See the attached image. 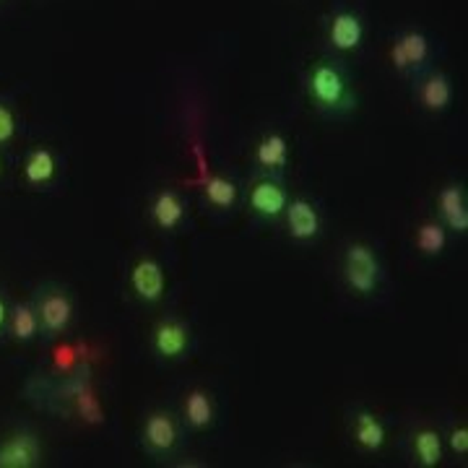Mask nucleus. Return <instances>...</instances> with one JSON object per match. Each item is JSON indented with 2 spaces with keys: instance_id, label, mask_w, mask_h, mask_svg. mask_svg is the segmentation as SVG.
I'll use <instances>...</instances> for the list:
<instances>
[{
  "instance_id": "nucleus-20",
  "label": "nucleus",
  "mask_w": 468,
  "mask_h": 468,
  "mask_svg": "<svg viewBox=\"0 0 468 468\" xmlns=\"http://www.w3.org/2000/svg\"><path fill=\"white\" fill-rule=\"evenodd\" d=\"M201 193L203 201L208 203L214 211H232L242 198V187L237 185V180L227 177V175H214V172L203 175Z\"/></svg>"
},
{
  "instance_id": "nucleus-24",
  "label": "nucleus",
  "mask_w": 468,
  "mask_h": 468,
  "mask_svg": "<svg viewBox=\"0 0 468 468\" xmlns=\"http://www.w3.org/2000/svg\"><path fill=\"white\" fill-rule=\"evenodd\" d=\"M16 115H14V110L5 104V101H0V146L3 144H8L14 135H16Z\"/></svg>"
},
{
  "instance_id": "nucleus-8",
  "label": "nucleus",
  "mask_w": 468,
  "mask_h": 468,
  "mask_svg": "<svg viewBox=\"0 0 468 468\" xmlns=\"http://www.w3.org/2000/svg\"><path fill=\"white\" fill-rule=\"evenodd\" d=\"M367 21L354 8H335L325 18V42L335 55H354L365 48Z\"/></svg>"
},
{
  "instance_id": "nucleus-4",
  "label": "nucleus",
  "mask_w": 468,
  "mask_h": 468,
  "mask_svg": "<svg viewBox=\"0 0 468 468\" xmlns=\"http://www.w3.org/2000/svg\"><path fill=\"white\" fill-rule=\"evenodd\" d=\"M183 421L169 409H151L141 424V445L154 461H169L180 448Z\"/></svg>"
},
{
  "instance_id": "nucleus-17",
  "label": "nucleus",
  "mask_w": 468,
  "mask_h": 468,
  "mask_svg": "<svg viewBox=\"0 0 468 468\" xmlns=\"http://www.w3.org/2000/svg\"><path fill=\"white\" fill-rule=\"evenodd\" d=\"M406 445L411 463L419 468H437L445 458V440L435 424H417L406 437Z\"/></svg>"
},
{
  "instance_id": "nucleus-10",
  "label": "nucleus",
  "mask_w": 468,
  "mask_h": 468,
  "mask_svg": "<svg viewBox=\"0 0 468 468\" xmlns=\"http://www.w3.org/2000/svg\"><path fill=\"white\" fill-rule=\"evenodd\" d=\"M452 100H455V86H452V79L445 70L427 68L424 73H419L414 79V101L421 112L442 115L451 110Z\"/></svg>"
},
{
  "instance_id": "nucleus-9",
  "label": "nucleus",
  "mask_w": 468,
  "mask_h": 468,
  "mask_svg": "<svg viewBox=\"0 0 468 468\" xmlns=\"http://www.w3.org/2000/svg\"><path fill=\"white\" fill-rule=\"evenodd\" d=\"M282 221H284L286 237L297 245H310L323 234V211L307 196H292Z\"/></svg>"
},
{
  "instance_id": "nucleus-22",
  "label": "nucleus",
  "mask_w": 468,
  "mask_h": 468,
  "mask_svg": "<svg viewBox=\"0 0 468 468\" xmlns=\"http://www.w3.org/2000/svg\"><path fill=\"white\" fill-rule=\"evenodd\" d=\"M58 175V156L48 146L34 149L24 162V177L29 185H48Z\"/></svg>"
},
{
  "instance_id": "nucleus-23",
  "label": "nucleus",
  "mask_w": 468,
  "mask_h": 468,
  "mask_svg": "<svg viewBox=\"0 0 468 468\" xmlns=\"http://www.w3.org/2000/svg\"><path fill=\"white\" fill-rule=\"evenodd\" d=\"M445 440V451H451L455 458H466L468 455V424L466 421H455L451 430L442 435Z\"/></svg>"
},
{
  "instance_id": "nucleus-6",
  "label": "nucleus",
  "mask_w": 468,
  "mask_h": 468,
  "mask_svg": "<svg viewBox=\"0 0 468 468\" xmlns=\"http://www.w3.org/2000/svg\"><path fill=\"white\" fill-rule=\"evenodd\" d=\"M151 351L156 359L175 365L190 356L193 351V328L190 323L180 315H165L156 320V325L151 328Z\"/></svg>"
},
{
  "instance_id": "nucleus-2",
  "label": "nucleus",
  "mask_w": 468,
  "mask_h": 468,
  "mask_svg": "<svg viewBox=\"0 0 468 468\" xmlns=\"http://www.w3.org/2000/svg\"><path fill=\"white\" fill-rule=\"evenodd\" d=\"M383 261L367 239H351L341 252V279L351 297L369 300L383 286Z\"/></svg>"
},
{
  "instance_id": "nucleus-19",
  "label": "nucleus",
  "mask_w": 468,
  "mask_h": 468,
  "mask_svg": "<svg viewBox=\"0 0 468 468\" xmlns=\"http://www.w3.org/2000/svg\"><path fill=\"white\" fill-rule=\"evenodd\" d=\"M414 250L424 258H440L445 255L448 245H451V232L445 229V224L437 217H424L414 224V234H411Z\"/></svg>"
},
{
  "instance_id": "nucleus-12",
  "label": "nucleus",
  "mask_w": 468,
  "mask_h": 468,
  "mask_svg": "<svg viewBox=\"0 0 468 468\" xmlns=\"http://www.w3.org/2000/svg\"><path fill=\"white\" fill-rule=\"evenodd\" d=\"M435 217L445 224V229L455 237L468 234V196L466 185L451 180L440 185L435 196Z\"/></svg>"
},
{
  "instance_id": "nucleus-15",
  "label": "nucleus",
  "mask_w": 468,
  "mask_h": 468,
  "mask_svg": "<svg viewBox=\"0 0 468 468\" xmlns=\"http://www.w3.org/2000/svg\"><path fill=\"white\" fill-rule=\"evenodd\" d=\"M151 224L165 234H175L187 224V203H185L183 193L175 187H162L154 193L149 203Z\"/></svg>"
},
{
  "instance_id": "nucleus-5",
  "label": "nucleus",
  "mask_w": 468,
  "mask_h": 468,
  "mask_svg": "<svg viewBox=\"0 0 468 468\" xmlns=\"http://www.w3.org/2000/svg\"><path fill=\"white\" fill-rule=\"evenodd\" d=\"M245 206L252 217L261 221H282L284 217L286 203H289V190H286L284 177H273V175H263L258 172L250 183L242 190Z\"/></svg>"
},
{
  "instance_id": "nucleus-26",
  "label": "nucleus",
  "mask_w": 468,
  "mask_h": 468,
  "mask_svg": "<svg viewBox=\"0 0 468 468\" xmlns=\"http://www.w3.org/2000/svg\"><path fill=\"white\" fill-rule=\"evenodd\" d=\"M0 172H3V165H0Z\"/></svg>"
},
{
  "instance_id": "nucleus-11",
  "label": "nucleus",
  "mask_w": 468,
  "mask_h": 468,
  "mask_svg": "<svg viewBox=\"0 0 468 468\" xmlns=\"http://www.w3.org/2000/svg\"><path fill=\"white\" fill-rule=\"evenodd\" d=\"M128 284L138 302L144 304H159L167 294V273L162 261H156L154 255H141L135 258L133 266L128 271Z\"/></svg>"
},
{
  "instance_id": "nucleus-14",
  "label": "nucleus",
  "mask_w": 468,
  "mask_h": 468,
  "mask_svg": "<svg viewBox=\"0 0 468 468\" xmlns=\"http://www.w3.org/2000/svg\"><path fill=\"white\" fill-rule=\"evenodd\" d=\"M218 409L217 399L208 388L203 385H193L183 393V401H180V421L183 427L193 430V432H206L217 424Z\"/></svg>"
},
{
  "instance_id": "nucleus-18",
  "label": "nucleus",
  "mask_w": 468,
  "mask_h": 468,
  "mask_svg": "<svg viewBox=\"0 0 468 468\" xmlns=\"http://www.w3.org/2000/svg\"><path fill=\"white\" fill-rule=\"evenodd\" d=\"M42 461L39 437L21 430L0 442V468H34Z\"/></svg>"
},
{
  "instance_id": "nucleus-1",
  "label": "nucleus",
  "mask_w": 468,
  "mask_h": 468,
  "mask_svg": "<svg viewBox=\"0 0 468 468\" xmlns=\"http://www.w3.org/2000/svg\"><path fill=\"white\" fill-rule=\"evenodd\" d=\"M310 107L325 117H346L356 110V91L349 70L335 58H320L302 76Z\"/></svg>"
},
{
  "instance_id": "nucleus-3",
  "label": "nucleus",
  "mask_w": 468,
  "mask_h": 468,
  "mask_svg": "<svg viewBox=\"0 0 468 468\" xmlns=\"http://www.w3.org/2000/svg\"><path fill=\"white\" fill-rule=\"evenodd\" d=\"M432 52L435 50H432L430 34L421 29H403L388 45V63L399 76L417 79L419 73H424L430 68Z\"/></svg>"
},
{
  "instance_id": "nucleus-16",
  "label": "nucleus",
  "mask_w": 468,
  "mask_h": 468,
  "mask_svg": "<svg viewBox=\"0 0 468 468\" xmlns=\"http://www.w3.org/2000/svg\"><path fill=\"white\" fill-rule=\"evenodd\" d=\"M289 159H292V146H289V138L282 131H266L255 141L252 162H255L258 172L273 175V177H284Z\"/></svg>"
},
{
  "instance_id": "nucleus-13",
  "label": "nucleus",
  "mask_w": 468,
  "mask_h": 468,
  "mask_svg": "<svg viewBox=\"0 0 468 468\" xmlns=\"http://www.w3.org/2000/svg\"><path fill=\"white\" fill-rule=\"evenodd\" d=\"M37 315H39V328L48 335L66 334L70 320H73V302L68 297L66 289L58 286H45L37 294Z\"/></svg>"
},
{
  "instance_id": "nucleus-21",
  "label": "nucleus",
  "mask_w": 468,
  "mask_h": 468,
  "mask_svg": "<svg viewBox=\"0 0 468 468\" xmlns=\"http://www.w3.org/2000/svg\"><path fill=\"white\" fill-rule=\"evenodd\" d=\"M8 331L18 344H29L39 334V315L37 307L29 302H18L8 310Z\"/></svg>"
},
{
  "instance_id": "nucleus-7",
  "label": "nucleus",
  "mask_w": 468,
  "mask_h": 468,
  "mask_svg": "<svg viewBox=\"0 0 468 468\" xmlns=\"http://www.w3.org/2000/svg\"><path fill=\"white\" fill-rule=\"evenodd\" d=\"M346 432L351 442L367 455H378L388 448L390 430L388 421L380 411L369 409V406H354L346 414Z\"/></svg>"
},
{
  "instance_id": "nucleus-25",
  "label": "nucleus",
  "mask_w": 468,
  "mask_h": 468,
  "mask_svg": "<svg viewBox=\"0 0 468 468\" xmlns=\"http://www.w3.org/2000/svg\"><path fill=\"white\" fill-rule=\"evenodd\" d=\"M5 323H8V307H5V302L0 297V331L5 328Z\"/></svg>"
}]
</instances>
